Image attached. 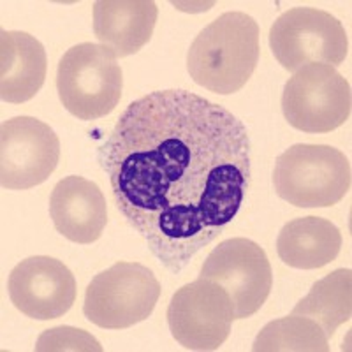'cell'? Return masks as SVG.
Wrapping results in <instances>:
<instances>
[{
  "label": "cell",
  "instance_id": "obj_1",
  "mask_svg": "<svg viewBox=\"0 0 352 352\" xmlns=\"http://www.w3.org/2000/svg\"><path fill=\"white\" fill-rule=\"evenodd\" d=\"M99 162L118 212L173 273L236 219L252 175L243 122L187 90L131 102Z\"/></svg>",
  "mask_w": 352,
  "mask_h": 352
},
{
  "label": "cell",
  "instance_id": "obj_2",
  "mask_svg": "<svg viewBox=\"0 0 352 352\" xmlns=\"http://www.w3.org/2000/svg\"><path fill=\"white\" fill-rule=\"evenodd\" d=\"M259 62V25L247 12L220 14L194 39L187 71L194 83L219 96L238 92Z\"/></svg>",
  "mask_w": 352,
  "mask_h": 352
},
{
  "label": "cell",
  "instance_id": "obj_3",
  "mask_svg": "<svg viewBox=\"0 0 352 352\" xmlns=\"http://www.w3.org/2000/svg\"><path fill=\"white\" fill-rule=\"evenodd\" d=\"M351 182L349 159L328 144H294L273 169L276 194L296 208H329L344 199Z\"/></svg>",
  "mask_w": 352,
  "mask_h": 352
},
{
  "label": "cell",
  "instance_id": "obj_4",
  "mask_svg": "<svg viewBox=\"0 0 352 352\" xmlns=\"http://www.w3.org/2000/svg\"><path fill=\"white\" fill-rule=\"evenodd\" d=\"M122 88V67L104 44H76L58 62V97L78 120H99L109 115L120 102Z\"/></svg>",
  "mask_w": 352,
  "mask_h": 352
},
{
  "label": "cell",
  "instance_id": "obj_5",
  "mask_svg": "<svg viewBox=\"0 0 352 352\" xmlns=\"http://www.w3.org/2000/svg\"><path fill=\"white\" fill-rule=\"evenodd\" d=\"M159 296L160 284L152 270L120 261L88 284L83 314L99 328L125 329L148 319Z\"/></svg>",
  "mask_w": 352,
  "mask_h": 352
},
{
  "label": "cell",
  "instance_id": "obj_6",
  "mask_svg": "<svg viewBox=\"0 0 352 352\" xmlns=\"http://www.w3.org/2000/svg\"><path fill=\"white\" fill-rule=\"evenodd\" d=\"M270 48L289 72L310 64L338 67L349 55L345 28L333 14L316 8H294L270 28Z\"/></svg>",
  "mask_w": 352,
  "mask_h": 352
},
{
  "label": "cell",
  "instance_id": "obj_7",
  "mask_svg": "<svg viewBox=\"0 0 352 352\" xmlns=\"http://www.w3.org/2000/svg\"><path fill=\"white\" fill-rule=\"evenodd\" d=\"M282 111L289 125L298 131L331 132L351 116V85L335 67L305 65L285 83Z\"/></svg>",
  "mask_w": 352,
  "mask_h": 352
},
{
  "label": "cell",
  "instance_id": "obj_8",
  "mask_svg": "<svg viewBox=\"0 0 352 352\" xmlns=\"http://www.w3.org/2000/svg\"><path fill=\"white\" fill-rule=\"evenodd\" d=\"M234 307L224 287L199 276L173 294L168 307L171 335L187 351H215L231 333Z\"/></svg>",
  "mask_w": 352,
  "mask_h": 352
},
{
  "label": "cell",
  "instance_id": "obj_9",
  "mask_svg": "<svg viewBox=\"0 0 352 352\" xmlns=\"http://www.w3.org/2000/svg\"><path fill=\"white\" fill-rule=\"evenodd\" d=\"M199 276L228 291L234 319H248L259 312L273 287L268 256L261 245L248 238H231L213 248Z\"/></svg>",
  "mask_w": 352,
  "mask_h": 352
},
{
  "label": "cell",
  "instance_id": "obj_10",
  "mask_svg": "<svg viewBox=\"0 0 352 352\" xmlns=\"http://www.w3.org/2000/svg\"><path fill=\"white\" fill-rule=\"evenodd\" d=\"M60 141L50 125L32 116H14L0 127V184L8 190L41 185L56 169Z\"/></svg>",
  "mask_w": 352,
  "mask_h": 352
},
{
  "label": "cell",
  "instance_id": "obj_11",
  "mask_svg": "<svg viewBox=\"0 0 352 352\" xmlns=\"http://www.w3.org/2000/svg\"><path fill=\"white\" fill-rule=\"evenodd\" d=\"M9 298L30 319H58L76 301V278L55 257H28L9 275Z\"/></svg>",
  "mask_w": 352,
  "mask_h": 352
},
{
  "label": "cell",
  "instance_id": "obj_12",
  "mask_svg": "<svg viewBox=\"0 0 352 352\" xmlns=\"http://www.w3.org/2000/svg\"><path fill=\"white\" fill-rule=\"evenodd\" d=\"M50 215L62 236L80 245L99 240L108 224L104 194L83 176H67L55 185Z\"/></svg>",
  "mask_w": 352,
  "mask_h": 352
},
{
  "label": "cell",
  "instance_id": "obj_13",
  "mask_svg": "<svg viewBox=\"0 0 352 352\" xmlns=\"http://www.w3.org/2000/svg\"><path fill=\"white\" fill-rule=\"evenodd\" d=\"M157 14L152 0H99L94 4V32L116 58H124L148 44Z\"/></svg>",
  "mask_w": 352,
  "mask_h": 352
},
{
  "label": "cell",
  "instance_id": "obj_14",
  "mask_svg": "<svg viewBox=\"0 0 352 352\" xmlns=\"http://www.w3.org/2000/svg\"><path fill=\"white\" fill-rule=\"evenodd\" d=\"M48 58L44 46L27 32L0 34V97L21 104L32 99L46 80Z\"/></svg>",
  "mask_w": 352,
  "mask_h": 352
},
{
  "label": "cell",
  "instance_id": "obj_15",
  "mask_svg": "<svg viewBox=\"0 0 352 352\" xmlns=\"http://www.w3.org/2000/svg\"><path fill=\"white\" fill-rule=\"evenodd\" d=\"M342 232L320 217H301L282 228L276 238V252L282 263L296 270H319L338 257Z\"/></svg>",
  "mask_w": 352,
  "mask_h": 352
},
{
  "label": "cell",
  "instance_id": "obj_16",
  "mask_svg": "<svg viewBox=\"0 0 352 352\" xmlns=\"http://www.w3.org/2000/svg\"><path fill=\"white\" fill-rule=\"evenodd\" d=\"M292 316L316 320L326 336H333L338 326L349 322L352 316V272L335 270L317 280L310 292L292 308Z\"/></svg>",
  "mask_w": 352,
  "mask_h": 352
},
{
  "label": "cell",
  "instance_id": "obj_17",
  "mask_svg": "<svg viewBox=\"0 0 352 352\" xmlns=\"http://www.w3.org/2000/svg\"><path fill=\"white\" fill-rule=\"evenodd\" d=\"M256 352H328L329 342L316 320L301 316L268 322L254 340Z\"/></svg>",
  "mask_w": 352,
  "mask_h": 352
},
{
  "label": "cell",
  "instance_id": "obj_18",
  "mask_svg": "<svg viewBox=\"0 0 352 352\" xmlns=\"http://www.w3.org/2000/svg\"><path fill=\"white\" fill-rule=\"evenodd\" d=\"M37 352H55V351H88L100 352L102 345L94 338L90 333L83 329L60 326L44 331L36 344Z\"/></svg>",
  "mask_w": 352,
  "mask_h": 352
}]
</instances>
